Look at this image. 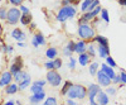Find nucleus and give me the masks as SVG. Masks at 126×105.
Segmentation results:
<instances>
[{"label":"nucleus","mask_w":126,"mask_h":105,"mask_svg":"<svg viewBox=\"0 0 126 105\" xmlns=\"http://www.w3.org/2000/svg\"><path fill=\"white\" fill-rule=\"evenodd\" d=\"M77 36L81 39H86V41H91L93 39V37L96 36L94 32V27L90 23H81L77 27Z\"/></svg>","instance_id":"nucleus-1"},{"label":"nucleus","mask_w":126,"mask_h":105,"mask_svg":"<svg viewBox=\"0 0 126 105\" xmlns=\"http://www.w3.org/2000/svg\"><path fill=\"white\" fill-rule=\"evenodd\" d=\"M76 14H77V10H76V8L73 6V5L62 6V8L58 10V13H57V15H56V19L58 20L59 23H64L66 20L75 18Z\"/></svg>","instance_id":"nucleus-2"},{"label":"nucleus","mask_w":126,"mask_h":105,"mask_svg":"<svg viewBox=\"0 0 126 105\" xmlns=\"http://www.w3.org/2000/svg\"><path fill=\"white\" fill-rule=\"evenodd\" d=\"M67 96H68V98H72V99H79V100H83L85 98H87V87L82 86L81 84L73 85V86L71 87V90L68 91Z\"/></svg>","instance_id":"nucleus-3"},{"label":"nucleus","mask_w":126,"mask_h":105,"mask_svg":"<svg viewBox=\"0 0 126 105\" xmlns=\"http://www.w3.org/2000/svg\"><path fill=\"white\" fill-rule=\"evenodd\" d=\"M20 17H22V10L18 6H12L8 9V17H6V22L9 25H15L20 22Z\"/></svg>","instance_id":"nucleus-4"},{"label":"nucleus","mask_w":126,"mask_h":105,"mask_svg":"<svg viewBox=\"0 0 126 105\" xmlns=\"http://www.w3.org/2000/svg\"><path fill=\"white\" fill-rule=\"evenodd\" d=\"M46 80L47 82L49 84L50 86H53V87H58L61 84H62V76L58 73L57 70H49L47 72V76H46Z\"/></svg>","instance_id":"nucleus-5"},{"label":"nucleus","mask_w":126,"mask_h":105,"mask_svg":"<svg viewBox=\"0 0 126 105\" xmlns=\"http://www.w3.org/2000/svg\"><path fill=\"white\" fill-rule=\"evenodd\" d=\"M101 90V85L100 84H90L88 87H87V98H88V101L91 105H96L97 101H96V96L98 91Z\"/></svg>","instance_id":"nucleus-6"},{"label":"nucleus","mask_w":126,"mask_h":105,"mask_svg":"<svg viewBox=\"0 0 126 105\" xmlns=\"http://www.w3.org/2000/svg\"><path fill=\"white\" fill-rule=\"evenodd\" d=\"M96 79H97V82L100 84L102 87H107V86H110V85H111V82H112V79L109 77L102 70H98V71H97V73H96Z\"/></svg>","instance_id":"nucleus-7"},{"label":"nucleus","mask_w":126,"mask_h":105,"mask_svg":"<svg viewBox=\"0 0 126 105\" xmlns=\"http://www.w3.org/2000/svg\"><path fill=\"white\" fill-rule=\"evenodd\" d=\"M23 66H24V63H23V60H22V57L20 56H16L14 60H13V62L10 63V72L13 73V75H15V73H18V72H20L23 70Z\"/></svg>","instance_id":"nucleus-8"},{"label":"nucleus","mask_w":126,"mask_h":105,"mask_svg":"<svg viewBox=\"0 0 126 105\" xmlns=\"http://www.w3.org/2000/svg\"><path fill=\"white\" fill-rule=\"evenodd\" d=\"M14 80V75L10 71H5L0 75V87H5L6 85L12 84Z\"/></svg>","instance_id":"nucleus-9"},{"label":"nucleus","mask_w":126,"mask_h":105,"mask_svg":"<svg viewBox=\"0 0 126 105\" xmlns=\"http://www.w3.org/2000/svg\"><path fill=\"white\" fill-rule=\"evenodd\" d=\"M75 51H76V42L71 39L68 43L64 46V48H63V55L69 58L72 56V53H75Z\"/></svg>","instance_id":"nucleus-10"},{"label":"nucleus","mask_w":126,"mask_h":105,"mask_svg":"<svg viewBox=\"0 0 126 105\" xmlns=\"http://www.w3.org/2000/svg\"><path fill=\"white\" fill-rule=\"evenodd\" d=\"M44 99H46V94H44V90H43V91L32 94V96H29V103L30 104H39L40 101H43Z\"/></svg>","instance_id":"nucleus-11"},{"label":"nucleus","mask_w":126,"mask_h":105,"mask_svg":"<svg viewBox=\"0 0 126 105\" xmlns=\"http://www.w3.org/2000/svg\"><path fill=\"white\" fill-rule=\"evenodd\" d=\"M10 36H12V38L15 39L16 42H23L25 39V33L20 28H14L12 32H10Z\"/></svg>","instance_id":"nucleus-12"},{"label":"nucleus","mask_w":126,"mask_h":105,"mask_svg":"<svg viewBox=\"0 0 126 105\" xmlns=\"http://www.w3.org/2000/svg\"><path fill=\"white\" fill-rule=\"evenodd\" d=\"M96 101H97V104H100V105H106V104H109V101H110V96L107 95L106 91L100 90L98 94H97V96H96Z\"/></svg>","instance_id":"nucleus-13"},{"label":"nucleus","mask_w":126,"mask_h":105,"mask_svg":"<svg viewBox=\"0 0 126 105\" xmlns=\"http://www.w3.org/2000/svg\"><path fill=\"white\" fill-rule=\"evenodd\" d=\"M97 53L101 58H106L107 56H110V47L103 44H97Z\"/></svg>","instance_id":"nucleus-14"},{"label":"nucleus","mask_w":126,"mask_h":105,"mask_svg":"<svg viewBox=\"0 0 126 105\" xmlns=\"http://www.w3.org/2000/svg\"><path fill=\"white\" fill-rule=\"evenodd\" d=\"M76 53H83V52H87V43H86V39H79L78 42H76Z\"/></svg>","instance_id":"nucleus-15"},{"label":"nucleus","mask_w":126,"mask_h":105,"mask_svg":"<svg viewBox=\"0 0 126 105\" xmlns=\"http://www.w3.org/2000/svg\"><path fill=\"white\" fill-rule=\"evenodd\" d=\"M18 91H19V85L15 81L5 86V94L6 95H13V94H16Z\"/></svg>","instance_id":"nucleus-16"},{"label":"nucleus","mask_w":126,"mask_h":105,"mask_svg":"<svg viewBox=\"0 0 126 105\" xmlns=\"http://www.w3.org/2000/svg\"><path fill=\"white\" fill-rule=\"evenodd\" d=\"M101 70L106 73V75L109 76V77H111V79H113L115 77V75H116V72H115V68L113 67H111V66H109L106 62L105 63H102L101 65Z\"/></svg>","instance_id":"nucleus-17"},{"label":"nucleus","mask_w":126,"mask_h":105,"mask_svg":"<svg viewBox=\"0 0 126 105\" xmlns=\"http://www.w3.org/2000/svg\"><path fill=\"white\" fill-rule=\"evenodd\" d=\"M90 58H91V56L87 53V52L79 53V55H78V62H79V65H81L82 67L87 66V65H88V62H90Z\"/></svg>","instance_id":"nucleus-18"},{"label":"nucleus","mask_w":126,"mask_h":105,"mask_svg":"<svg viewBox=\"0 0 126 105\" xmlns=\"http://www.w3.org/2000/svg\"><path fill=\"white\" fill-rule=\"evenodd\" d=\"M32 20H33V17L30 13H22V17H20V24L22 25H29Z\"/></svg>","instance_id":"nucleus-19"},{"label":"nucleus","mask_w":126,"mask_h":105,"mask_svg":"<svg viewBox=\"0 0 126 105\" xmlns=\"http://www.w3.org/2000/svg\"><path fill=\"white\" fill-rule=\"evenodd\" d=\"M93 42H96L97 44H103V46H109V39L105 37V36H101V34H96L92 39Z\"/></svg>","instance_id":"nucleus-20"},{"label":"nucleus","mask_w":126,"mask_h":105,"mask_svg":"<svg viewBox=\"0 0 126 105\" xmlns=\"http://www.w3.org/2000/svg\"><path fill=\"white\" fill-rule=\"evenodd\" d=\"M57 56H58V49L54 48V47H50L46 51V57L48 60H54Z\"/></svg>","instance_id":"nucleus-21"},{"label":"nucleus","mask_w":126,"mask_h":105,"mask_svg":"<svg viewBox=\"0 0 126 105\" xmlns=\"http://www.w3.org/2000/svg\"><path fill=\"white\" fill-rule=\"evenodd\" d=\"M18 85H19V90H20V91L27 90V89L30 86V77L24 79V80H22V81H19V82H18Z\"/></svg>","instance_id":"nucleus-22"},{"label":"nucleus","mask_w":126,"mask_h":105,"mask_svg":"<svg viewBox=\"0 0 126 105\" xmlns=\"http://www.w3.org/2000/svg\"><path fill=\"white\" fill-rule=\"evenodd\" d=\"M100 65L97 63V62H92V63L90 65V67H88V72H90V75L91 76H96V73H97V71L100 70Z\"/></svg>","instance_id":"nucleus-23"},{"label":"nucleus","mask_w":126,"mask_h":105,"mask_svg":"<svg viewBox=\"0 0 126 105\" xmlns=\"http://www.w3.org/2000/svg\"><path fill=\"white\" fill-rule=\"evenodd\" d=\"M72 86H73V84L71 81H64V82H63L62 89H61V94H62V95H67Z\"/></svg>","instance_id":"nucleus-24"},{"label":"nucleus","mask_w":126,"mask_h":105,"mask_svg":"<svg viewBox=\"0 0 126 105\" xmlns=\"http://www.w3.org/2000/svg\"><path fill=\"white\" fill-rule=\"evenodd\" d=\"M33 38H34V39L38 42V44H39V46H44V44H46V38H44L43 33L37 32V33L33 36Z\"/></svg>","instance_id":"nucleus-25"},{"label":"nucleus","mask_w":126,"mask_h":105,"mask_svg":"<svg viewBox=\"0 0 126 105\" xmlns=\"http://www.w3.org/2000/svg\"><path fill=\"white\" fill-rule=\"evenodd\" d=\"M101 19L103 20L106 24H109L110 22V17H109V12H107V9H101Z\"/></svg>","instance_id":"nucleus-26"},{"label":"nucleus","mask_w":126,"mask_h":105,"mask_svg":"<svg viewBox=\"0 0 126 105\" xmlns=\"http://www.w3.org/2000/svg\"><path fill=\"white\" fill-rule=\"evenodd\" d=\"M92 1H93V0H83V1H82V4H81V12H82V13L87 12Z\"/></svg>","instance_id":"nucleus-27"},{"label":"nucleus","mask_w":126,"mask_h":105,"mask_svg":"<svg viewBox=\"0 0 126 105\" xmlns=\"http://www.w3.org/2000/svg\"><path fill=\"white\" fill-rule=\"evenodd\" d=\"M0 49H1L4 53H8V55H12L13 51H14V48L12 46H9V44H1L0 46Z\"/></svg>","instance_id":"nucleus-28"},{"label":"nucleus","mask_w":126,"mask_h":105,"mask_svg":"<svg viewBox=\"0 0 126 105\" xmlns=\"http://www.w3.org/2000/svg\"><path fill=\"white\" fill-rule=\"evenodd\" d=\"M87 53H88L91 57H96V55H97V49H96V47H94L93 44L87 46Z\"/></svg>","instance_id":"nucleus-29"},{"label":"nucleus","mask_w":126,"mask_h":105,"mask_svg":"<svg viewBox=\"0 0 126 105\" xmlns=\"http://www.w3.org/2000/svg\"><path fill=\"white\" fill-rule=\"evenodd\" d=\"M6 17H8V9L5 6H1L0 8V20H6Z\"/></svg>","instance_id":"nucleus-30"},{"label":"nucleus","mask_w":126,"mask_h":105,"mask_svg":"<svg viewBox=\"0 0 126 105\" xmlns=\"http://www.w3.org/2000/svg\"><path fill=\"white\" fill-rule=\"evenodd\" d=\"M57 103H58L57 99L53 98V96H49V98H47V99L44 100V104H46V105H56Z\"/></svg>","instance_id":"nucleus-31"},{"label":"nucleus","mask_w":126,"mask_h":105,"mask_svg":"<svg viewBox=\"0 0 126 105\" xmlns=\"http://www.w3.org/2000/svg\"><path fill=\"white\" fill-rule=\"evenodd\" d=\"M44 67L47 68V71H49V70H56V68H54V62H53V60H48L46 63H44Z\"/></svg>","instance_id":"nucleus-32"},{"label":"nucleus","mask_w":126,"mask_h":105,"mask_svg":"<svg viewBox=\"0 0 126 105\" xmlns=\"http://www.w3.org/2000/svg\"><path fill=\"white\" fill-rule=\"evenodd\" d=\"M105 60H106V63H107L109 66H111V67H113V68L117 66V65H116V62H115V60H113L111 56H107V57L105 58Z\"/></svg>","instance_id":"nucleus-33"},{"label":"nucleus","mask_w":126,"mask_h":105,"mask_svg":"<svg viewBox=\"0 0 126 105\" xmlns=\"http://www.w3.org/2000/svg\"><path fill=\"white\" fill-rule=\"evenodd\" d=\"M106 92H107V95H109V96H115V95H116V89L110 85V86L106 87Z\"/></svg>","instance_id":"nucleus-34"},{"label":"nucleus","mask_w":126,"mask_h":105,"mask_svg":"<svg viewBox=\"0 0 126 105\" xmlns=\"http://www.w3.org/2000/svg\"><path fill=\"white\" fill-rule=\"evenodd\" d=\"M39 91H43V86H39L33 84V86H30V92L34 94V92H39Z\"/></svg>","instance_id":"nucleus-35"},{"label":"nucleus","mask_w":126,"mask_h":105,"mask_svg":"<svg viewBox=\"0 0 126 105\" xmlns=\"http://www.w3.org/2000/svg\"><path fill=\"white\" fill-rule=\"evenodd\" d=\"M76 62H77V61H76V58H73V57L71 56V57H69V61H68V65H67V66H68V68L75 70V68H76Z\"/></svg>","instance_id":"nucleus-36"},{"label":"nucleus","mask_w":126,"mask_h":105,"mask_svg":"<svg viewBox=\"0 0 126 105\" xmlns=\"http://www.w3.org/2000/svg\"><path fill=\"white\" fill-rule=\"evenodd\" d=\"M53 62H54V68H56V70H59V68L62 67L63 62H62V60H61L59 57H56V58L53 60Z\"/></svg>","instance_id":"nucleus-37"},{"label":"nucleus","mask_w":126,"mask_h":105,"mask_svg":"<svg viewBox=\"0 0 126 105\" xmlns=\"http://www.w3.org/2000/svg\"><path fill=\"white\" fill-rule=\"evenodd\" d=\"M98 5H100V0H93V1L91 3V5H90V8H88L87 12H91V10H93L94 8H97Z\"/></svg>","instance_id":"nucleus-38"},{"label":"nucleus","mask_w":126,"mask_h":105,"mask_svg":"<svg viewBox=\"0 0 126 105\" xmlns=\"http://www.w3.org/2000/svg\"><path fill=\"white\" fill-rule=\"evenodd\" d=\"M23 1H24V0H9V3L12 4L13 6H20L23 4Z\"/></svg>","instance_id":"nucleus-39"},{"label":"nucleus","mask_w":126,"mask_h":105,"mask_svg":"<svg viewBox=\"0 0 126 105\" xmlns=\"http://www.w3.org/2000/svg\"><path fill=\"white\" fill-rule=\"evenodd\" d=\"M120 77H121V84L122 85H126V72L125 71L120 72Z\"/></svg>","instance_id":"nucleus-40"},{"label":"nucleus","mask_w":126,"mask_h":105,"mask_svg":"<svg viewBox=\"0 0 126 105\" xmlns=\"http://www.w3.org/2000/svg\"><path fill=\"white\" fill-rule=\"evenodd\" d=\"M22 71H23V70H22ZM22 71L14 75V81H15V82H19L20 80H22Z\"/></svg>","instance_id":"nucleus-41"},{"label":"nucleus","mask_w":126,"mask_h":105,"mask_svg":"<svg viewBox=\"0 0 126 105\" xmlns=\"http://www.w3.org/2000/svg\"><path fill=\"white\" fill-rule=\"evenodd\" d=\"M33 84H35V85H39V86H44L46 84H47V80H37V81H34Z\"/></svg>","instance_id":"nucleus-42"},{"label":"nucleus","mask_w":126,"mask_h":105,"mask_svg":"<svg viewBox=\"0 0 126 105\" xmlns=\"http://www.w3.org/2000/svg\"><path fill=\"white\" fill-rule=\"evenodd\" d=\"M112 82H113V84H121V77H120V73H119V75H115V77L112 79Z\"/></svg>","instance_id":"nucleus-43"},{"label":"nucleus","mask_w":126,"mask_h":105,"mask_svg":"<svg viewBox=\"0 0 126 105\" xmlns=\"http://www.w3.org/2000/svg\"><path fill=\"white\" fill-rule=\"evenodd\" d=\"M19 8H20V10H22V13H30V12H29V8L25 6V5H23V4L20 5Z\"/></svg>","instance_id":"nucleus-44"},{"label":"nucleus","mask_w":126,"mask_h":105,"mask_svg":"<svg viewBox=\"0 0 126 105\" xmlns=\"http://www.w3.org/2000/svg\"><path fill=\"white\" fill-rule=\"evenodd\" d=\"M61 4H62V6H67V5H72V3H71V0H62V1H61Z\"/></svg>","instance_id":"nucleus-45"},{"label":"nucleus","mask_w":126,"mask_h":105,"mask_svg":"<svg viewBox=\"0 0 126 105\" xmlns=\"http://www.w3.org/2000/svg\"><path fill=\"white\" fill-rule=\"evenodd\" d=\"M66 104H67V105H75V104H76V101H75V99L68 98V100L66 101Z\"/></svg>","instance_id":"nucleus-46"},{"label":"nucleus","mask_w":126,"mask_h":105,"mask_svg":"<svg viewBox=\"0 0 126 105\" xmlns=\"http://www.w3.org/2000/svg\"><path fill=\"white\" fill-rule=\"evenodd\" d=\"M35 28H37V24H35V23H33V22H32V23L29 24V29H30V30H34Z\"/></svg>","instance_id":"nucleus-47"},{"label":"nucleus","mask_w":126,"mask_h":105,"mask_svg":"<svg viewBox=\"0 0 126 105\" xmlns=\"http://www.w3.org/2000/svg\"><path fill=\"white\" fill-rule=\"evenodd\" d=\"M32 44H33V46H34V48H38V47H39V44H38V42H37V41H35L34 38H33V39H32Z\"/></svg>","instance_id":"nucleus-48"},{"label":"nucleus","mask_w":126,"mask_h":105,"mask_svg":"<svg viewBox=\"0 0 126 105\" xmlns=\"http://www.w3.org/2000/svg\"><path fill=\"white\" fill-rule=\"evenodd\" d=\"M117 1H119V4H120V5L126 6V0H117Z\"/></svg>","instance_id":"nucleus-49"},{"label":"nucleus","mask_w":126,"mask_h":105,"mask_svg":"<svg viewBox=\"0 0 126 105\" xmlns=\"http://www.w3.org/2000/svg\"><path fill=\"white\" fill-rule=\"evenodd\" d=\"M15 104V101H13V100H8V101H5V105H14Z\"/></svg>","instance_id":"nucleus-50"},{"label":"nucleus","mask_w":126,"mask_h":105,"mask_svg":"<svg viewBox=\"0 0 126 105\" xmlns=\"http://www.w3.org/2000/svg\"><path fill=\"white\" fill-rule=\"evenodd\" d=\"M16 46H19V47H25V43H24V42H18Z\"/></svg>","instance_id":"nucleus-51"},{"label":"nucleus","mask_w":126,"mask_h":105,"mask_svg":"<svg viewBox=\"0 0 126 105\" xmlns=\"http://www.w3.org/2000/svg\"><path fill=\"white\" fill-rule=\"evenodd\" d=\"M0 103H1V96H0Z\"/></svg>","instance_id":"nucleus-52"},{"label":"nucleus","mask_w":126,"mask_h":105,"mask_svg":"<svg viewBox=\"0 0 126 105\" xmlns=\"http://www.w3.org/2000/svg\"><path fill=\"white\" fill-rule=\"evenodd\" d=\"M125 9H126V6H125Z\"/></svg>","instance_id":"nucleus-53"},{"label":"nucleus","mask_w":126,"mask_h":105,"mask_svg":"<svg viewBox=\"0 0 126 105\" xmlns=\"http://www.w3.org/2000/svg\"><path fill=\"white\" fill-rule=\"evenodd\" d=\"M0 1H1V0H0Z\"/></svg>","instance_id":"nucleus-54"}]
</instances>
